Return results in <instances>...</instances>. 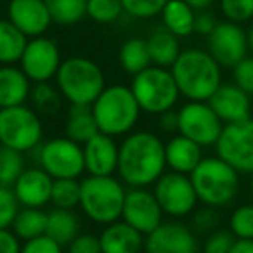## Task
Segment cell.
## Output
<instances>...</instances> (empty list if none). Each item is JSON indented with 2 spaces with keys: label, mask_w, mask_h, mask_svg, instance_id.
Masks as SVG:
<instances>
[{
  "label": "cell",
  "mask_w": 253,
  "mask_h": 253,
  "mask_svg": "<svg viewBox=\"0 0 253 253\" xmlns=\"http://www.w3.org/2000/svg\"><path fill=\"white\" fill-rule=\"evenodd\" d=\"M229 231L238 239H253V205H239L232 210Z\"/></svg>",
  "instance_id": "obj_36"
},
{
  "label": "cell",
  "mask_w": 253,
  "mask_h": 253,
  "mask_svg": "<svg viewBox=\"0 0 253 253\" xmlns=\"http://www.w3.org/2000/svg\"><path fill=\"white\" fill-rule=\"evenodd\" d=\"M203 160V148L186 135L177 134L165 142V162L172 172L189 175Z\"/></svg>",
  "instance_id": "obj_22"
},
{
  "label": "cell",
  "mask_w": 253,
  "mask_h": 253,
  "mask_svg": "<svg viewBox=\"0 0 253 253\" xmlns=\"http://www.w3.org/2000/svg\"><path fill=\"white\" fill-rule=\"evenodd\" d=\"M122 12V0H87V16L99 25L115 23Z\"/></svg>",
  "instance_id": "obj_35"
},
{
  "label": "cell",
  "mask_w": 253,
  "mask_h": 253,
  "mask_svg": "<svg viewBox=\"0 0 253 253\" xmlns=\"http://www.w3.org/2000/svg\"><path fill=\"white\" fill-rule=\"evenodd\" d=\"M252 115H253V108H252ZM252 118H253V116H252Z\"/></svg>",
  "instance_id": "obj_52"
},
{
  "label": "cell",
  "mask_w": 253,
  "mask_h": 253,
  "mask_svg": "<svg viewBox=\"0 0 253 253\" xmlns=\"http://www.w3.org/2000/svg\"><path fill=\"white\" fill-rule=\"evenodd\" d=\"M30 99L33 102V109L40 115L54 116L63 106L64 97L61 95L59 88L50 85L49 82H42V84H35L30 92Z\"/></svg>",
  "instance_id": "obj_32"
},
{
  "label": "cell",
  "mask_w": 253,
  "mask_h": 253,
  "mask_svg": "<svg viewBox=\"0 0 253 253\" xmlns=\"http://www.w3.org/2000/svg\"><path fill=\"white\" fill-rule=\"evenodd\" d=\"M90 108L99 132L111 137L130 134L142 113L130 87L122 84L106 85Z\"/></svg>",
  "instance_id": "obj_3"
},
{
  "label": "cell",
  "mask_w": 253,
  "mask_h": 253,
  "mask_svg": "<svg viewBox=\"0 0 253 253\" xmlns=\"http://www.w3.org/2000/svg\"><path fill=\"white\" fill-rule=\"evenodd\" d=\"M130 90L141 111L156 116L173 109L180 97L172 71L169 68H160L155 64L134 75Z\"/></svg>",
  "instance_id": "obj_7"
},
{
  "label": "cell",
  "mask_w": 253,
  "mask_h": 253,
  "mask_svg": "<svg viewBox=\"0 0 253 253\" xmlns=\"http://www.w3.org/2000/svg\"><path fill=\"white\" fill-rule=\"evenodd\" d=\"M54 179L40 167H30L18 177L12 186L16 198L21 207L43 208L50 203V191Z\"/></svg>",
  "instance_id": "obj_20"
},
{
  "label": "cell",
  "mask_w": 253,
  "mask_h": 253,
  "mask_svg": "<svg viewBox=\"0 0 253 253\" xmlns=\"http://www.w3.org/2000/svg\"><path fill=\"white\" fill-rule=\"evenodd\" d=\"M47 229V211L43 208L21 207L16 213V218L11 225V231L19 241H30L33 238L45 234Z\"/></svg>",
  "instance_id": "obj_29"
},
{
  "label": "cell",
  "mask_w": 253,
  "mask_h": 253,
  "mask_svg": "<svg viewBox=\"0 0 253 253\" xmlns=\"http://www.w3.org/2000/svg\"><path fill=\"white\" fill-rule=\"evenodd\" d=\"M37 162L52 179H78L85 172L84 148L64 137H52L39 146Z\"/></svg>",
  "instance_id": "obj_9"
},
{
  "label": "cell",
  "mask_w": 253,
  "mask_h": 253,
  "mask_svg": "<svg viewBox=\"0 0 253 253\" xmlns=\"http://www.w3.org/2000/svg\"><path fill=\"white\" fill-rule=\"evenodd\" d=\"M52 23L73 26L87 16V0H45Z\"/></svg>",
  "instance_id": "obj_31"
},
{
  "label": "cell",
  "mask_w": 253,
  "mask_h": 253,
  "mask_svg": "<svg viewBox=\"0 0 253 253\" xmlns=\"http://www.w3.org/2000/svg\"><path fill=\"white\" fill-rule=\"evenodd\" d=\"M250 175H252L250 177V193H252V196H253V172L250 173Z\"/></svg>",
  "instance_id": "obj_51"
},
{
  "label": "cell",
  "mask_w": 253,
  "mask_h": 253,
  "mask_svg": "<svg viewBox=\"0 0 253 253\" xmlns=\"http://www.w3.org/2000/svg\"><path fill=\"white\" fill-rule=\"evenodd\" d=\"M99 241L102 253H141L144 250V236L122 218L104 225Z\"/></svg>",
  "instance_id": "obj_21"
},
{
  "label": "cell",
  "mask_w": 253,
  "mask_h": 253,
  "mask_svg": "<svg viewBox=\"0 0 253 253\" xmlns=\"http://www.w3.org/2000/svg\"><path fill=\"white\" fill-rule=\"evenodd\" d=\"M149 49V56H151V64L160 68H172V64L177 61L180 50V42L179 37H175L172 32L162 26L156 28L155 32L149 35V39H146Z\"/></svg>",
  "instance_id": "obj_24"
},
{
  "label": "cell",
  "mask_w": 253,
  "mask_h": 253,
  "mask_svg": "<svg viewBox=\"0 0 253 253\" xmlns=\"http://www.w3.org/2000/svg\"><path fill=\"white\" fill-rule=\"evenodd\" d=\"M50 203L54 208L75 210L80 205V180L78 179H54L50 191Z\"/></svg>",
  "instance_id": "obj_34"
},
{
  "label": "cell",
  "mask_w": 253,
  "mask_h": 253,
  "mask_svg": "<svg viewBox=\"0 0 253 253\" xmlns=\"http://www.w3.org/2000/svg\"><path fill=\"white\" fill-rule=\"evenodd\" d=\"M158 126L160 130L167 132V134H173V132L179 130V116H177V111L169 109V111L158 115Z\"/></svg>",
  "instance_id": "obj_47"
},
{
  "label": "cell",
  "mask_w": 253,
  "mask_h": 253,
  "mask_svg": "<svg viewBox=\"0 0 253 253\" xmlns=\"http://www.w3.org/2000/svg\"><path fill=\"white\" fill-rule=\"evenodd\" d=\"M19 253H64V246H61L47 234H42L23 243Z\"/></svg>",
  "instance_id": "obj_42"
},
{
  "label": "cell",
  "mask_w": 253,
  "mask_h": 253,
  "mask_svg": "<svg viewBox=\"0 0 253 253\" xmlns=\"http://www.w3.org/2000/svg\"><path fill=\"white\" fill-rule=\"evenodd\" d=\"M146 253H200V243L189 225L179 220L162 222L144 236Z\"/></svg>",
  "instance_id": "obj_16"
},
{
  "label": "cell",
  "mask_w": 253,
  "mask_h": 253,
  "mask_svg": "<svg viewBox=\"0 0 253 253\" xmlns=\"http://www.w3.org/2000/svg\"><path fill=\"white\" fill-rule=\"evenodd\" d=\"M170 71L187 101L207 102L222 84V66L203 49L182 50Z\"/></svg>",
  "instance_id": "obj_2"
},
{
  "label": "cell",
  "mask_w": 253,
  "mask_h": 253,
  "mask_svg": "<svg viewBox=\"0 0 253 253\" xmlns=\"http://www.w3.org/2000/svg\"><path fill=\"white\" fill-rule=\"evenodd\" d=\"M215 153L238 173L253 172V118L227 123L215 142Z\"/></svg>",
  "instance_id": "obj_10"
},
{
  "label": "cell",
  "mask_w": 253,
  "mask_h": 253,
  "mask_svg": "<svg viewBox=\"0 0 253 253\" xmlns=\"http://www.w3.org/2000/svg\"><path fill=\"white\" fill-rule=\"evenodd\" d=\"M85 172L88 175H113L118 167V149L120 144L115 137L97 132L92 139H88L84 146Z\"/></svg>",
  "instance_id": "obj_19"
},
{
  "label": "cell",
  "mask_w": 253,
  "mask_h": 253,
  "mask_svg": "<svg viewBox=\"0 0 253 253\" xmlns=\"http://www.w3.org/2000/svg\"><path fill=\"white\" fill-rule=\"evenodd\" d=\"M97 132L99 128L90 106L71 104L70 109H68L66 122H64V135L84 146Z\"/></svg>",
  "instance_id": "obj_25"
},
{
  "label": "cell",
  "mask_w": 253,
  "mask_h": 253,
  "mask_svg": "<svg viewBox=\"0 0 253 253\" xmlns=\"http://www.w3.org/2000/svg\"><path fill=\"white\" fill-rule=\"evenodd\" d=\"M217 23L218 21L215 19V16L210 14V12H207V9H205V11H200L196 14V18H194V33L208 37L215 30Z\"/></svg>",
  "instance_id": "obj_45"
},
{
  "label": "cell",
  "mask_w": 253,
  "mask_h": 253,
  "mask_svg": "<svg viewBox=\"0 0 253 253\" xmlns=\"http://www.w3.org/2000/svg\"><path fill=\"white\" fill-rule=\"evenodd\" d=\"M165 170V142L155 132L135 130L120 142L116 173L125 186H155Z\"/></svg>",
  "instance_id": "obj_1"
},
{
  "label": "cell",
  "mask_w": 253,
  "mask_h": 253,
  "mask_svg": "<svg viewBox=\"0 0 253 253\" xmlns=\"http://www.w3.org/2000/svg\"><path fill=\"white\" fill-rule=\"evenodd\" d=\"M32 80L14 64L0 66V109L25 104L30 99Z\"/></svg>",
  "instance_id": "obj_23"
},
{
  "label": "cell",
  "mask_w": 253,
  "mask_h": 253,
  "mask_svg": "<svg viewBox=\"0 0 253 253\" xmlns=\"http://www.w3.org/2000/svg\"><path fill=\"white\" fill-rule=\"evenodd\" d=\"M68 253H102L99 236L92 232H80L70 245L66 246Z\"/></svg>",
  "instance_id": "obj_44"
},
{
  "label": "cell",
  "mask_w": 253,
  "mask_h": 253,
  "mask_svg": "<svg viewBox=\"0 0 253 253\" xmlns=\"http://www.w3.org/2000/svg\"><path fill=\"white\" fill-rule=\"evenodd\" d=\"M220 11L225 21L243 25L253 19V0H220Z\"/></svg>",
  "instance_id": "obj_38"
},
{
  "label": "cell",
  "mask_w": 253,
  "mask_h": 253,
  "mask_svg": "<svg viewBox=\"0 0 253 253\" xmlns=\"http://www.w3.org/2000/svg\"><path fill=\"white\" fill-rule=\"evenodd\" d=\"M163 210L148 187H128L123 201L122 220L148 236L163 222Z\"/></svg>",
  "instance_id": "obj_14"
},
{
  "label": "cell",
  "mask_w": 253,
  "mask_h": 253,
  "mask_svg": "<svg viewBox=\"0 0 253 253\" xmlns=\"http://www.w3.org/2000/svg\"><path fill=\"white\" fill-rule=\"evenodd\" d=\"M25 169V153L0 144V186L12 187Z\"/></svg>",
  "instance_id": "obj_33"
},
{
  "label": "cell",
  "mask_w": 253,
  "mask_h": 253,
  "mask_svg": "<svg viewBox=\"0 0 253 253\" xmlns=\"http://www.w3.org/2000/svg\"><path fill=\"white\" fill-rule=\"evenodd\" d=\"M21 241L11 229H0V253H19Z\"/></svg>",
  "instance_id": "obj_46"
},
{
  "label": "cell",
  "mask_w": 253,
  "mask_h": 253,
  "mask_svg": "<svg viewBox=\"0 0 253 253\" xmlns=\"http://www.w3.org/2000/svg\"><path fill=\"white\" fill-rule=\"evenodd\" d=\"M198 201L205 207L222 208L231 205L239 193V173L218 156H208L189 173Z\"/></svg>",
  "instance_id": "obj_4"
},
{
  "label": "cell",
  "mask_w": 253,
  "mask_h": 253,
  "mask_svg": "<svg viewBox=\"0 0 253 253\" xmlns=\"http://www.w3.org/2000/svg\"><path fill=\"white\" fill-rule=\"evenodd\" d=\"M234 239L229 229H215L205 238L201 253H229Z\"/></svg>",
  "instance_id": "obj_40"
},
{
  "label": "cell",
  "mask_w": 253,
  "mask_h": 253,
  "mask_svg": "<svg viewBox=\"0 0 253 253\" xmlns=\"http://www.w3.org/2000/svg\"><path fill=\"white\" fill-rule=\"evenodd\" d=\"M45 234L61 246H68L80 234V218L77 211L68 208H52L47 211Z\"/></svg>",
  "instance_id": "obj_26"
},
{
  "label": "cell",
  "mask_w": 253,
  "mask_h": 253,
  "mask_svg": "<svg viewBox=\"0 0 253 253\" xmlns=\"http://www.w3.org/2000/svg\"><path fill=\"white\" fill-rule=\"evenodd\" d=\"M43 123L26 104L0 109V144L19 153H32L42 144Z\"/></svg>",
  "instance_id": "obj_8"
},
{
  "label": "cell",
  "mask_w": 253,
  "mask_h": 253,
  "mask_svg": "<svg viewBox=\"0 0 253 253\" xmlns=\"http://www.w3.org/2000/svg\"><path fill=\"white\" fill-rule=\"evenodd\" d=\"M232 82L248 95H253V56H246L232 68Z\"/></svg>",
  "instance_id": "obj_41"
},
{
  "label": "cell",
  "mask_w": 253,
  "mask_h": 253,
  "mask_svg": "<svg viewBox=\"0 0 253 253\" xmlns=\"http://www.w3.org/2000/svg\"><path fill=\"white\" fill-rule=\"evenodd\" d=\"M220 224V217H218L217 208L211 207H205L201 210H194V217H193V225L198 232H208L210 234L211 231L218 227Z\"/></svg>",
  "instance_id": "obj_43"
},
{
  "label": "cell",
  "mask_w": 253,
  "mask_h": 253,
  "mask_svg": "<svg viewBox=\"0 0 253 253\" xmlns=\"http://www.w3.org/2000/svg\"><path fill=\"white\" fill-rule=\"evenodd\" d=\"M194 18H196L194 9L184 0H169L162 11L163 26L179 39L194 33Z\"/></svg>",
  "instance_id": "obj_27"
},
{
  "label": "cell",
  "mask_w": 253,
  "mask_h": 253,
  "mask_svg": "<svg viewBox=\"0 0 253 253\" xmlns=\"http://www.w3.org/2000/svg\"><path fill=\"white\" fill-rule=\"evenodd\" d=\"M118 61H120L122 70L125 71V73L132 75V77L151 66V56H149L146 39L132 37V39L125 40V42L122 43V47H120Z\"/></svg>",
  "instance_id": "obj_28"
},
{
  "label": "cell",
  "mask_w": 253,
  "mask_h": 253,
  "mask_svg": "<svg viewBox=\"0 0 253 253\" xmlns=\"http://www.w3.org/2000/svg\"><path fill=\"white\" fill-rule=\"evenodd\" d=\"M19 208L21 205L12 187L0 186V229H11Z\"/></svg>",
  "instance_id": "obj_39"
},
{
  "label": "cell",
  "mask_w": 253,
  "mask_h": 253,
  "mask_svg": "<svg viewBox=\"0 0 253 253\" xmlns=\"http://www.w3.org/2000/svg\"><path fill=\"white\" fill-rule=\"evenodd\" d=\"M155 198L158 200L163 213L172 218H184L194 213L198 196L189 175L179 172H165L155 182Z\"/></svg>",
  "instance_id": "obj_11"
},
{
  "label": "cell",
  "mask_w": 253,
  "mask_h": 253,
  "mask_svg": "<svg viewBox=\"0 0 253 253\" xmlns=\"http://www.w3.org/2000/svg\"><path fill=\"white\" fill-rule=\"evenodd\" d=\"M187 5H191V7L194 9V11H205V9H208L211 4H215V0H184Z\"/></svg>",
  "instance_id": "obj_49"
},
{
  "label": "cell",
  "mask_w": 253,
  "mask_h": 253,
  "mask_svg": "<svg viewBox=\"0 0 253 253\" xmlns=\"http://www.w3.org/2000/svg\"><path fill=\"white\" fill-rule=\"evenodd\" d=\"M207 102L217 113V116L222 120L224 125L252 118V95H248L243 88H239L234 82L232 84L222 82L220 87L213 92V95Z\"/></svg>",
  "instance_id": "obj_18"
},
{
  "label": "cell",
  "mask_w": 253,
  "mask_h": 253,
  "mask_svg": "<svg viewBox=\"0 0 253 253\" xmlns=\"http://www.w3.org/2000/svg\"><path fill=\"white\" fill-rule=\"evenodd\" d=\"M179 116V134L200 144L201 148H210L220 137L224 123L205 101H189L177 111Z\"/></svg>",
  "instance_id": "obj_12"
},
{
  "label": "cell",
  "mask_w": 253,
  "mask_h": 253,
  "mask_svg": "<svg viewBox=\"0 0 253 253\" xmlns=\"http://www.w3.org/2000/svg\"><path fill=\"white\" fill-rule=\"evenodd\" d=\"M28 39L9 19H0V64H16L23 56Z\"/></svg>",
  "instance_id": "obj_30"
},
{
  "label": "cell",
  "mask_w": 253,
  "mask_h": 253,
  "mask_svg": "<svg viewBox=\"0 0 253 253\" xmlns=\"http://www.w3.org/2000/svg\"><path fill=\"white\" fill-rule=\"evenodd\" d=\"M229 253H253V239H234Z\"/></svg>",
  "instance_id": "obj_48"
},
{
  "label": "cell",
  "mask_w": 253,
  "mask_h": 253,
  "mask_svg": "<svg viewBox=\"0 0 253 253\" xmlns=\"http://www.w3.org/2000/svg\"><path fill=\"white\" fill-rule=\"evenodd\" d=\"M61 63L63 59H61L57 42L42 35L28 40L21 59H19V64H21L19 68L25 71V75L33 84H42V82H50L52 78H56Z\"/></svg>",
  "instance_id": "obj_13"
},
{
  "label": "cell",
  "mask_w": 253,
  "mask_h": 253,
  "mask_svg": "<svg viewBox=\"0 0 253 253\" xmlns=\"http://www.w3.org/2000/svg\"><path fill=\"white\" fill-rule=\"evenodd\" d=\"M56 87L70 104L92 106L106 87V78L95 61L84 56L68 57L56 73Z\"/></svg>",
  "instance_id": "obj_6"
},
{
  "label": "cell",
  "mask_w": 253,
  "mask_h": 253,
  "mask_svg": "<svg viewBox=\"0 0 253 253\" xmlns=\"http://www.w3.org/2000/svg\"><path fill=\"white\" fill-rule=\"evenodd\" d=\"M248 35L241 25L231 21L217 23L208 35V52L222 68H234L248 56Z\"/></svg>",
  "instance_id": "obj_15"
},
{
  "label": "cell",
  "mask_w": 253,
  "mask_h": 253,
  "mask_svg": "<svg viewBox=\"0 0 253 253\" xmlns=\"http://www.w3.org/2000/svg\"><path fill=\"white\" fill-rule=\"evenodd\" d=\"M7 19L26 37H42L52 25L45 0H9Z\"/></svg>",
  "instance_id": "obj_17"
},
{
  "label": "cell",
  "mask_w": 253,
  "mask_h": 253,
  "mask_svg": "<svg viewBox=\"0 0 253 253\" xmlns=\"http://www.w3.org/2000/svg\"><path fill=\"white\" fill-rule=\"evenodd\" d=\"M126 187L113 175H87L80 180V205L85 217L101 225L122 218Z\"/></svg>",
  "instance_id": "obj_5"
},
{
  "label": "cell",
  "mask_w": 253,
  "mask_h": 253,
  "mask_svg": "<svg viewBox=\"0 0 253 253\" xmlns=\"http://www.w3.org/2000/svg\"><path fill=\"white\" fill-rule=\"evenodd\" d=\"M169 0H122L123 12L137 19H151L162 14Z\"/></svg>",
  "instance_id": "obj_37"
},
{
  "label": "cell",
  "mask_w": 253,
  "mask_h": 253,
  "mask_svg": "<svg viewBox=\"0 0 253 253\" xmlns=\"http://www.w3.org/2000/svg\"><path fill=\"white\" fill-rule=\"evenodd\" d=\"M246 35H248V47H250V50H252V54H253V23H252V26H250L248 32H246Z\"/></svg>",
  "instance_id": "obj_50"
}]
</instances>
